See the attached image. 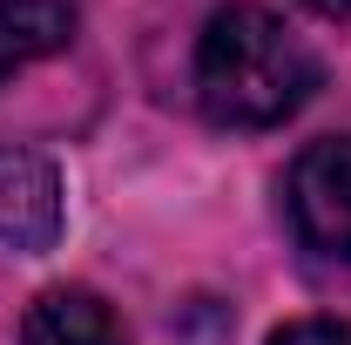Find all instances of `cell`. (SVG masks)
I'll list each match as a JSON object with an SVG mask.
<instances>
[{"label": "cell", "instance_id": "3", "mask_svg": "<svg viewBox=\"0 0 351 345\" xmlns=\"http://www.w3.org/2000/svg\"><path fill=\"white\" fill-rule=\"evenodd\" d=\"M61 237V176L41 149L0 142V251L41 258Z\"/></svg>", "mask_w": 351, "mask_h": 345}, {"label": "cell", "instance_id": "6", "mask_svg": "<svg viewBox=\"0 0 351 345\" xmlns=\"http://www.w3.org/2000/svg\"><path fill=\"white\" fill-rule=\"evenodd\" d=\"M270 345H351V325L338 318H291V325H277Z\"/></svg>", "mask_w": 351, "mask_h": 345}, {"label": "cell", "instance_id": "2", "mask_svg": "<svg viewBox=\"0 0 351 345\" xmlns=\"http://www.w3.org/2000/svg\"><path fill=\"white\" fill-rule=\"evenodd\" d=\"M284 210L304 251L351 264V135H317L298 149L284 176Z\"/></svg>", "mask_w": 351, "mask_h": 345}, {"label": "cell", "instance_id": "4", "mask_svg": "<svg viewBox=\"0 0 351 345\" xmlns=\"http://www.w3.org/2000/svg\"><path fill=\"white\" fill-rule=\"evenodd\" d=\"M21 345H129V332L88 285H47L21 318Z\"/></svg>", "mask_w": 351, "mask_h": 345}, {"label": "cell", "instance_id": "7", "mask_svg": "<svg viewBox=\"0 0 351 345\" xmlns=\"http://www.w3.org/2000/svg\"><path fill=\"white\" fill-rule=\"evenodd\" d=\"M304 7H311V14H324V21H345V14H351V0H304Z\"/></svg>", "mask_w": 351, "mask_h": 345}, {"label": "cell", "instance_id": "1", "mask_svg": "<svg viewBox=\"0 0 351 345\" xmlns=\"http://www.w3.org/2000/svg\"><path fill=\"white\" fill-rule=\"evenodd\" d=\"M324 88V61L311 54L270 7L230 0L196 34V109L217 129H277Z\"/></svg>", "mask_w": 351, "mask_h": 345}, {"label": "cell", "instance_id": "5", "mask_svg": "<svg viewBox=\"0 0 351 345\" xmlns=\"http://www.w3.org/2000/svg\"><path fill=\"white\" fill-rule=\"evenodd\" d=\"M75 27H82L75 0H0V82L61 54L75 41Z\"/></svg>", "mask_w": 351, "mask_h": 345}]
</instances>
